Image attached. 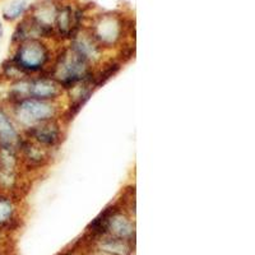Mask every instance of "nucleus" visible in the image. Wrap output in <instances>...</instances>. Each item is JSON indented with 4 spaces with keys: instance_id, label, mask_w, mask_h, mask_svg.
Segmentation results:
<instances>
[{
    "instance_id": "obj_1",
    "label": "nucleus",
    "mask_w": 255,
    "mask_h": 255,
    "mask_svg": "<svg viewBox=\"0 0 255 255\" xmlns=\"http://www.w3.org/2000/svg\"><path fill=\"white\" fill-rule=\"evenodd\" d=\"M17 115L24 124H35L51 119L54 115V108L44 100L23 99L19 102Z\"/></svg>"
},
{
    "instance_id": "obj_9",
    "label": "nucleus",
    "mask_w": 255,
    "mask_h": 255,
    "mask_svg": "<svg viewBox=\"0 0 255 255\" xmlns=\"http://www.w3.org/2000/svg\"><path fill=\"white\" fill-rule=\"evenodd\" d=\"M102 249L108 250V252H111V253H115V254H120V255L127 254V252H128L127 247H125V245H123L122 243L104 244V245H102Z\"/></svg>"
},
{
    "instance_id": "obj_2",
    "label": "nucleus",
    "mask_w": 255,
    "mask_h": 255,
    "mask_svg": "<svg viewBox=\"0 0 255 255\" xmlns=\"http://www.w3.org/2000/svg\"><path fill=\"white\" fill-rule=\"evenodd\" d=\"M47 51L44 46L35 41L19 47L14 58L15 68L22 70H37L42 68L47 60Z\"/></svg>"
},
{
    "instance_id": "obj_5",
    "label": "nucleus",
    "mask_w": 255,
    "mask_h": 255,
    "mask_svg": "<svg viewBox=\"0 0 255 255\" xmlns=\"http://www.w3.org/2000/svg\"><path fill=\"white\" fill-rule=\"evenodd\" d=\"M18 139L14 125L5 113L0 110V143L4 148H10Z\"/></svg>"
},
{
    "instance_id": "obj_8",
    "label": "nucleus",
    "mask_w": 255,
    "mask_h": 255,
    "mask_svg": "<svg viewBox=\"0 0 255 255\" xmlns=\"http://www.w3.org/2000/svg\"><path fill=\"white\" fill-rule=\"evenodd\" d=\"M24 8H26V5H24L23 1H14V3L10 4V5L4 10V17H5L6 19L17 18L20 13L23 12Z\"/></svg>"
},
{
    "instance_id": "obj_10",
    "label": "nucleus",
    "mask_w": 255,
    "mask_h": 255,
    "mask_svg": "<svg viewBox=\"0 0 255 255\" xmlns=\"http://www.w3.org/2000/svg\"><path fill=\"white\" fill-rule=\"evenodd\" d=\"M12 215V206L8 200L0 199V222L8 220Z\"/></svg>"
},
{
    "instance_id": "obj_6",
    "label": "nucleus",
    "mask_w": 255,
    "mask_h": 255,
    "mask_svg": "<svg viewBox=\"0 0 255 255\" xmlns=\"http://www.w3.org/2000/svg\"><path fill=\"white\" fill-rule=\"evenodd\" d=\"M32 134L38 142L44 144H54L59 139V130L56 125L49 123V120L42 122L37 127H33Z\"/></svg>"
},
{
    "instance_id": "obj_3",
    "label": "nucleus",
    "mask_w": 255,
    "mask_h": 255,
    "mask_svg": "<svg viewBox=\"0 0 255 255\" xmlns=\"http://www.w3.org/2000/svg\"><path fill=\"white\" fill-rule=\"evenodd\" d=\"M58 76L64 86H70L82 81L87 76V59L76 52L72 56H63L58 67Z\"/></svg>"
},
{
    "instance_id": "obj_7",
    "label": "nucleus",
    "mask_w": 255,
    "mask_h": 255,
    "mask_svg": "<svg viewBox=\"0 0 255 255\" xmlns=\"http://www.w3.org/2000/svg\"><path fill=\"white\" fill-rule=\"evenodd\" d=\"M110 225L113 231L119 236H129L133 232V227L129 221L123 216H115L114 218H111Z\"/></svg>"
},
{
    "instance_id": "obj_4",
    "label": "nucleus",
    "mask_w": 255,
    "mask_h": 255,
    "mask_svg": "<svg viewBox=\"0 0 255 255\" xmlns=\"http://www.w3.org/2000/svg\"><path fill=\"white\" fill-rule=\"evenodd\" d=\"M31 99L36 100H47L54 99L60 93L59 86L55 82L49 81V79H38L27 84V92Z\"/></svg>"
},
{
    "instance_id": "obj_11",
    "label": "nucleus",
    "mask_w": 255,
    "mask_h": 255,
    "mask_svg": "<svg viewBox=\"0 0 255 255\" xmlns=\"http://www.w3.org/2000/svg\"><path fill=\"white\" fill-rule=\"evenodd\" d=\"M1 35H3V28H1V26H0V37H1Z\"/></svg>"
}]
</instances>
